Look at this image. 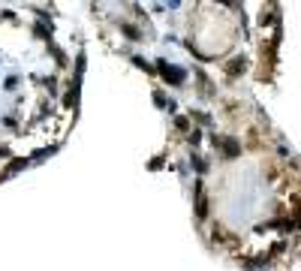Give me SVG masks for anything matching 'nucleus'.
<instances>
[{"label":"nucleus","mask_w":301,"mask_h":271,"mask_svg":"<svg viewBox=\"0 0 301 271\" xmlns=\"http://www.w3.org/2000/svg\"><path fill=\"white\" fill-rule=\"evenodd\" d=\"M160 72H163V79H166V82H175V85L184 82V72L175 69V66H160Z\"/></svg>","instance_id":"obj_1"}]
</instances>
